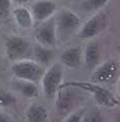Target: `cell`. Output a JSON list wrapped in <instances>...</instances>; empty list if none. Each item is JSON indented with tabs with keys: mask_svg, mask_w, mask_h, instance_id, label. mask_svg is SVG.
Returning <instances> with one entry per match:
<instances>
[{
	"mask_svg": "<svg viewBox=\"0 0 120 122\" xmlns=\"http://www.w3.org/2000/svg\"><path fill=\"white\" fill-rule=\"evenodd\" d=\"M118 93H119V95H120V80H119V82H118Z\"/></svg>",
	"mask_w": 120,
	"mask_h": 122,
	"instance_id": "24",
	"label": "cell"
},
{
	"mask_svg": "<svg viewBox=\"0 0 120 122\" xmlns=\"http://www.w3.org/2000/svg\"><path fill=\"white\" fill-rule=\"evenodd\" d=\"M36 40L38 44L45 47H53L57 44V24L53 18H49L44 21L36 31Z\"/></svg>",
	"mask_w": 120,
	"mask_h": 122,
	"instance_id": "7",
	"label": "cell"
},
{
	"mask_svg": "<svg viewBox=\"0 0 120 122\" xmlns=\"http://www.w3.org/2000/svg\"><path fill=\"white\" fill-rule=\"evenodd\" d=\"M119 67H120V61H119Z\"/></svg>",
	"mask_w": 120,
	"mask_h": 122,
	"instance_id": "27",
	"label": "cell"
},
{
	"mask_svg": "<svg viewBox=\"0 0 120 122\" xmlns=\"http://www.w3.org/2000/svg\"><path fill=\"white\" fill-rule=\"evenodd\" d=\"M14 1L18 4H25V3H27L29 0H14Z\"/></svg>",
	"mask_w": 120,
	"mask_h": 122,
	"instance_id": "23",
	"label": "cell"
},
{
	"mask_svg": "<svg viewBox=\"0 0 120 122\" xmlns=\"http://www.w3.org/2000/svg\"><path fill=\"white\" fill-rule=\"evenodd\" d=\"M25 117H26V120L29 122H44L48 117V113L43 105L32 103L27 109Z\"/></svg>",
	"mask_w": 120,
	"mask_h": 122,
	"instance_id": "13",
	"label": "cell"
},
{
	"mask_svg": "<svg viewBox=\"0 0 120 122\" xmlns=\"http://www.w3.org/2000/svg\"><path fill=\"white\" fill-rule=\"evenodd\" d=\"M118 66L114 61H107L101 65L96 66L92 75V80L95 84H107L115 77Z\"/></svg>",
	"mask_w": 120,
	"mask_h": 122,
	"instance_id": "9",
	"label": "cell"
},
{
	"mask_svg": "<svg viewBox=\"0 0 120 122\" xmlns=\"http://www.w3.org/2000/svg\"><path fill=\"white\" fill-rule=\"evenodd\" d=\"M108 1L109 0H83L82 3V9L86 12H95L104 7Z\"/></svg>",
	"mask_w": 120,
	"mask_h": 122,
	"instance_id": "17",
	"label": "cell"
},
{
	"mask_svg": "<svg viewBox=\"0 0 120 122\" xmlns=\"http://www.w3.org/2000/svg\"><path fill=\"white\" fill-rule=\"evenodd\" d=\"M10 120H12V119L8 117L7 115L0 113V122H10Z\"/></svg>",
	"mask_w": 120,
	"mask_h": 122,
	"instance_id": "22",
	"label": "cell"
},
{
	"mask_svg": "<svg viewBox=\"0 0 120 122\" xmlns=\"http://www.w3.org/2000/svg\"><path fill=\"white\" fill-rule=\"evenodd\" d=\"M108 25V15L105 13H98L86 22L79 30L80 39H92L102 32Z\"/></svg>",
	"mask_w": 120,
	"mask_h": 122,
	"instance_id": "6",
	"label": "cell"
},
{
	"mask_svg": "<svg viewBox=\"0 0 120 122\" xmlns=\"http://www.w3.org/2000/svg\"><path fill=\"white\" fill-rule=\"evenodd\" d=\"M13 75L21 80L38 82L44 75V70L39 63L28 60L17 61L10 67Z\"/></svg>",
	"mask_w": 120,
	"mask_h": 122,
	"instance_id": "2",
	"label": "cell"
},
{
	"mask_svg": "<svg viewBox=\"0 0 120 122\" xmlns=\"http://www.w3.org/2000/svg\"><path fill=\"white\" fill-rule=\"evenodd\" d=\"M83 55L80 47L71 46L66 48L61 54V62L64 66L69 68H78L82 64Z\"/></svg>",
	"mask_w": 120,
	"mask_h": 122,
	"instance_id": "11",
	"label": "cell"
},
{
	"mask_svg": "<svg viewBox=\"0 0 120 122\" xmlns=\"http://www.w3.org/2000/svg\"><path fill=\"white\" fill-rule=\"evenodd\" d=\"M73 87L64 86L61 84L57 91V99H55V107L58 113H68L74 104L75 95L72 91Z\"/></svg>",
	"mask_w": 120,
	"mask_h": 122,
	"instance_id": "8",
	"label": "cell"
},
{
	"mask_svg": "<svg viewBox=\"0 0 120 122\" xmlns=\"http://www.w3.org/2000/svg\"><path fill=\"white\" fill-rule=\"evenodd\" d=\"M63 79V67L61 64L54 63L44 73L42 77V90L47 98H52L57 94Z\"/></svg>",
	"mask_w": 120,
	"mask_h": 122,
	"instance_id": "3",
	"label": "cell"
},
{
	"mask_svg": "<svg viewBox=\"0 0 120 122\" xmlns=\"http://www.w3.org/2000/svg\"><path fill=\"white\" fill-rule=\"evenodd\" d=\"M83 121L85 122H101L104 121L102 117L100 116V114L96 111H91L89 112L88 114L83 115Z\"/></svg>",
	"mask_w": 120,
	"mask_h": 122,
	"instance_id": "19",
	"label": "cell"
},
{
	"mask_svg": "<svg viewBox=\"0 0 120 122\" xmlns=\"http://www.w3.org/2000/svg\"><path fill=\"white\" fill-rule=\"evenodd\" d=\"M15 101V98H14L12 93H2L0 94V107H7L10 105H12Z\"/></svg>",
	"mask_w": 120,
	"mask_h": 122,
	"instance_id": "18",
	"label": "cell"
},
{
	"mask_svg": "<svg viewBox=\"0 0 120 122\" xmlns=\"http://www.w3.org/2000/svg\"><path fill=\"white\" fill-rule=\"evenodd\" d=\"M30 50L29 41L22 37H10L5 42V52L10 61H21Z\"/></svg>",
	"mask_w": 120,
	"mask_h": 122,
	"instance_id": "5",
	"label": "cell"
},
{
	"mask_svg": "<svg viewBox=\"0 0 120 122\" xmlns=\"http://www.w3.org/2000/svg\"><path fill=\"white\" fill-rule=\"evenodd\" d=\"M10 12V0H0V18L4 19Z\"/></svg>",
	"mask_w": 120,
	"mask_h": 122,
	"instance_id": "20",
	"label": "cell"
},
{
	"mask_svg": "<svg viewBox=\"0 0 120 122\" xmlns=\"http://www.w3.org/2000/svg\"><path fill=\"white\" fill-rule=\"evenodd\" d=\"M33 52H35V57L37 59V63L41 64V65H48L53 56V51L51 49L40 45V44H37L35 46Z\"/></svg>",
	"mask_w": 120,
	"mask_h": 122,
	"instance_id": "15",
	"label": "cell"
},
{
	"mask_svg": "<svg viewBox=\"0 0 120 122\" xmlns=\"http://www.w3.org/2000/svg\"><path fill=\"white\" fill-rule=\"evenodd\" d=\"M101 51L100 47L97 43H90L88 44L85 50V61L89 68L94 69L98 65Z\"/></svg>",
	"mask_w": 120,
	"mask_h": 122,
	"instance_id": "14",
	"label": "cell"
},
{
	"mask_svg": "<svg viewBox=\"0 0 120 122\" xmlns=\"http://www.w3.org/2000/svg\"><path fill=\"white\" fill-rule=\"evenodd\" d=\"M13 16H14L16 23L21 28L28 29L32 26V23H33L32 14L29 10H27L25 7L19 6L17 9H15L13 10Z\"/></svg>",
	"mask_w": 120,
	"mask_h": 122,
	"instance_id": "12",
	"label": "cell"
},
{
	"mask_svg": "<svg viewBox=\"0 0 120 122\" xmlns=\"http://www.w3.org/2000/svg\"><path fill=\"white\" fill-rule=\"evenodd\" d=\"M83 112L80 111V112H75L72 113L65 119V122H80L83 121Z\"/></svg>",
	"mask_w": 120,
	"mask_h": 122,
	"instance_id": "21",
	"label": "cell"
},
{
	"mask_svg": "<svg viewBox=\"0 0 120 122\" xmlns=\"http://www.w3.org/2000/svg\"><path fill=\"white\" fill-rule=\"evenodd\" d=\"M16 87L25 97L32 98V97L38 96V87H37V85H36V82L22 80V81L17 82Z\"/></svg>",
	"mask_w": 120,
	"mask_h": 122,
	"instance_id": "16",
	"label": "cell"
},
{
	"mask_svg": "<svg viewBox=\"0 0 120 122\" xmlns=\"http://www.w3.org/2000/svg\"><path fill=\"white\" fill-rule=\"evenodd\" d=\"M57 24V35L61 40H66L74 34L80 25L79 17L71 10H64L58 15Z\"/></svg>",
	"mask_w": 120,
	"mask_h": 122,
	"instance_id": "4",
	"label": "cell"
},
{
	"mask_svg": "<svg viewBox=\"0 0 120 122\" xmlns=\"http://www.w3.org/2000/svg\"><path fill=\"white\" fill-rule=\"evenodd\" d=\"M57 10V4L50 0H40L33 3L31 7L32 17L35 20L44 22L49 19Z\"/></svg>",
	"mask_w": 120,
	"mask_h": 122,
	"instance_id": "10",
	"label": "cell"
},
{
	"mask_svg": "<svg viewBox=\"0 0 120 122\" xmlns=\"http://www.w3.org/2000/svg\"><path fill=\"white\" fill-rule=\"evenodd\" d=\"M64 86H71L73 88H78L86 92H90L94 95L96 101L104 107H113L119 104V100L105 88L95 82H83V81H70L63 84Z\"/></svg>",
	"mask_w": 120,
	"mask_h": 122,
	"instance_id": "1",
	"label": "cell"
},
{
	"mask_svg": "<svg viewBox=\"0 0 120 122\" xmlns=\"http://www.w3.org/2000/svg\"><path fill=\"white\" fill-rule=\"evenodd\" d=\"M117 121H120V115L118 116V118H117Z\"/></svg>",
	"mask_w": 120,
	"mask_h": 122,
	"instance_id": "25",
	"label": "cell"
},
{
	"mask_svg": "<svg viewBox=\"0 0 120 122\" xmlns=\"http://www.w3.org/2000/svg\"><path fill=\"white\" fill-rule=\"evenodd\" d=\"M118 49H120V45H119V46H118Z\"/></svg>",
	"mask_w": 120,
	"mask_h": 122,
	"instance_id": "26",
	"label": "cell"
}]
</instances>
